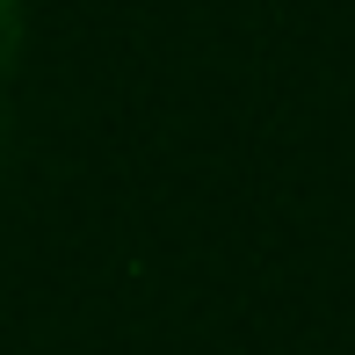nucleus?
I'll use <instances>...</instances> for the list:
<instances>
[{
    "mask_svg": "<svg viewBox=\"0 0 355 355\" xmlns=\"http://www.w3.org/2000/svg\"><path fill=\"white\" fill-rule=\"evenodd\" d=\"M15 58H22V0H0V80L15 73Z\"/></svg>",
    "mask_w": 355,
    "mask_h": 355,
    "instance_id": "1",
    "label": "nucleus"
}]
</instances>
